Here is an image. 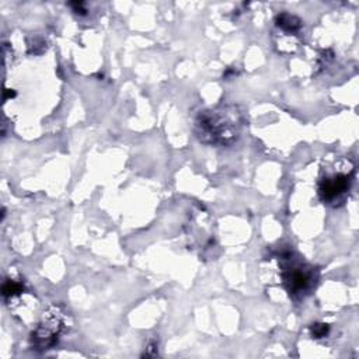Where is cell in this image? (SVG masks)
I'll return each instance as SVG.
<instances>
[{
	"instance_id": "cell-5",
	"label": "cell",
	"mask_w": 359,
	"mask_h": 359,
	"mask_svg": "<svg viewBox=\"0 0 359 359\" xmlns=\"http://www.w3.org/2000/svg\"><path fill=\"white\" fill-rule=\"evenodd\" d=\"M276 24H278L280 28L286 29V31H296V29L300 27L299 18H296L294 15L287 14V13L279 14L278 18H276Z\"/></svg>"
},
{
	"instance_id": "cell-3",
	"label": "cell",
	"mask_w": 359,
	"mask_h": 359,
	"mask_svg": "<svg viewBox=\"0 0 359 359\" xmlns=\"http://www.w3.org/2000/svg\"><path fill=\"white\" fill-rule=\"evenodd\" d=\"M351 187V174L349 171L345 172H332L325 175L320 181L318 192L324 202L337 205L338 202L344 201L345 195L348 194Z\"/></svg>"
},
{
	"instance_id": "cell-4",
	"label": "cell",
	"mask_w": 359,
	"mask_h": 359,
	"mask_svg": "<svg viewBox=\"0 0 359 359\" xmlns=\"http://www.w3.org/2000/svg\"><path fill=\"white\" fill-rule=\"evenodd\" d=\"M283 280L287 290L293 294H302L314 285V272L303 265H292L283 273Z\"/></svg>"
},
{
	"instance_id": "cell-1",
	"label": "cell",
	"mask_w": 359,
	"mask_h": 359,
	"mask_svg": "<svg viewBox=\"0 0 359 359\" xmlns=\"http://www.w3.org/2000/svg\"><path fill=\"white\" fill-rule=\"evenodd\" d=\"M241 122L243 116L237 107L223 105L201 112L195 121V132L203 143L229 146L238 139Z\"/></svg>"
},
{
	"instance_id": "cell-2",
	"label": "cell",
	"mask_w": 359,
	"mask_h": 359,
	"mask_svg": "<svg viewBox=\"0 0 359 359\" xmlns=\"http://www.w3.org/2000/svg\"><path fill=\"white\" fill-rule=\"evenodd\" d=\"M66 316L59 306H50L43 316L42 323L32 334V342L39 349H49L56 344L57 337L63 331Z\"/></svg>"
},
{
	"instance_id": "cell-6",
	"label": "cell",
	"mask_w": 359,
	"mask_h": 359,
	"mask_svg": "<svg viewBox=\"0 0 359 359\" xmlns=\"http://www.w3.org/2000/svg\"><path fill=\"white\" fill-rule=\"evenodd\" d=\"M311 331H313V335L314 337H323V335H325V332H327V327L324 325V324H321V325H314V327H311Z\"/></svg>"
}]
</instances>
